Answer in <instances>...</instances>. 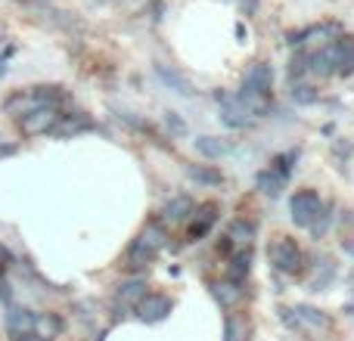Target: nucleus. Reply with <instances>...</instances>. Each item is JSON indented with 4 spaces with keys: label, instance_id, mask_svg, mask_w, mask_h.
I'll return each instance as SVG.
<instances>
[{
    "label": "nucleus",
    "instance_id": "nucleus-1",
    "mask_svg": "<svg viewBox=\"0 0 354 341\" xmlns=\"http://www.w3.org/2000/svg\"><path fill=\"white\" fill-rule=\"evenodd\" d=\"M165 242H168L165 226H162L159 220H149V224L140 230V236L131 242L128 257H124V267L128 270H147L149 264L159 257V251L165 249Z\"/></svg>",
    "mask_w": 354,
    "mask_h": 341
},
{
    "label": "nucleus",
    "instance_id": "nucleus-2",
    "mask_svg": "<svg viewBox=\"0 0 354 341\" xmlns=\"http://www.w3.org/2000/svg\"><path fill=\"white\" fill-rule=\"evenodd\" d=\"M268 261L277 273H286V276H299L301 270L308 267L305 261V251L301 245L295 242L292 236H274L268 242Z\"/></svg>",
    "mask_w": 354,
    "mask_h": 341
},
{
    "label": "nucleus",
    "instance_id": "nucleus-3",
    "mask_svg": "<svg viewBox=\"0 0 354 341\" xmlns=\"http://www.w3.org/2000/svg\"><path fill=\"white\" fill-rule=\"evenodd\" d=\"M324 199H320L314 189H299V193L289 199V214H292V224L301 230H311L317 224V217L324 214Z\"/></svg>",
    "mask_w": 354,
    "mask_h": 341
},
{
    "label": "nucleus",
    "instance_id": "nucleus-4",
    "mask_svg": "<svg viewBox=\"0 0 354 341\" xmlns=\"http://www.w3.org/2000/svg\"><path fill=\"white\" fill-rule=\"evenodd\" d=\"M59 121H62V115H59V109H56V106H41V109H35V112H28V115L19 118V134H22V137L53 134Z\"/></svg>",
    "mask_w": 354,
    "mask_h": 341
},
{
    "label": "nucleus",
    "instance_id": "nucleus-5",
    "mask_svg": "<svg viewBox=\"0 0 354 341\" xmlns=\"http://www.w3.org/2000/svg\"><path fill=\"white\" fill-rule=\"evenodd\" d=\"M252 245H255V224L239 217L227 226V236H224V242H221V249L236 255V251H252Z\"/></svg>",
    "mask_w": 354,
    "mask_h": 341
},
{
    "label": "nucleus",
    "instance_id": "nucleus-6",
    "mask_svg": "<svg viewBox=\"0 0 354 341\" xmlns=\"http://www.w3.org/2000/svg\"><path fill=\"white\" fill-rule=\"evenodd\" d=\"M171 307H174V301L168 298V295L149 292L147 298L134 307V313H137V320H143V323H162V320L171 313Z\"/></svg>",
    "mask_w": 354,
    "mask_h": 341
},
{
    "label": "nucleus",
    "instance_id": "nucleus-7",
    "mask_svg": "<svg viewBox=\"0 0 354 341\" xmlns=\"http://www.w3.org/2000/svg\"><path fill=\"white\" fill-rule=\"evenodd\" d=\"M214 220H218V205H202L196 208L193 214H189V220L183 226H187V242H199V239L208 236V230L214 226Z\"/></svg>",
    "mask_w": 354,
    "mask_h": 341
},
{
    "label": "nucleus",
    "instance_id": "nucleus-8",
    "mask_svg": "<svg viewBox=\"0 0 354 341\" xmlns=\"http://www.w3.org/2000/svg\"><path fill=\"white\" fill-rule=\"evenodd\" d=\"M208 289H212V298L218 301L224 311H236L239 301L245 298L243 282H233V280H214V282H208Z\"/></svg>",
    "mask_w": 354,
    "mask_h": 341
},
{
    "label": "nucleus",
    "instance_id": "nucleus-9",
    "mask_svg": "<svg viewBox=\"0 0 354 341\" xmlns=\"http://www.w3.org/2000/svg\"><path fill=\"white\" fill-rule=\"evenodd\" d=\"M270 87H274V68L268 66V62H255V66L245 68L243 75V84H239V90H258V93H270Z\"/></svg>",
    "mask_w": 354,
    "mask_h": 341
},
{
    "label": "nucleus",
    "instance_id": "nucleus-10",
    "mask_svg": "<svg viewBox=\"0 0 354 341\" xmlns=\"http://www.w3.org/2000/svg\"><path fill=\"white\" fill-rule=\"evenodd\" d=\"M292 311H295V323H299V329H308V332H330L333 329V320L326 317L324 311H317V307L299 304V307H292Z\"/></svg>",
    "mask_w": 354,
    "mask_h": 341
},
{
    "label": "nucleus",
    "instance_id": "nucleus-11",
    "mask_svg": "<svg viewBox=\"0 0 354 341\" xmlns=\"http://www.w3.org/2000/svg\"><path fill=\"white\" fill-rule=\"evenodd\" d=\"M6 329L16 341L35 335V313L25 311V307H10L6 311Z\"/></svg>",
    "mask_w": 354,
    "mask_h": 341
},
{
    "label": "nucleus",
    "instance_id": "nucleus-12",
    "mask_svg": "<svg viewBox=\"0 0 354 341\" xmlns=\"http://www.w3.org/2000/svg\"><path fill=\"white\" fill-rule=\"evenodd\" d=\"M147 295H149L147 282H143L140 276H134V280H124L122 286H118L115 298H118V304H122V307H128V311H134V307L140 304V301L147 298Z\"/></svg>",
    "mask_w": 354,
    "mask_h": 341
},
{
    "label": "nucleus",
    "instance_id": "nucleus-13",
    "mask_svg": "<svg viewBox=\"0 0 354 341\" xmlns=\"http://www.w3.org/2000/svg\"><path fill=\"white\" fill-rule=\"evenodd\" d=\"M193 211H196V205L189 195H174V199L162 208V220H165V224H187Z\"/></svg>",
    "mask_w": 354,
    "mask_h": 341
},
{
    "label": "nucleus",
    "instance_id": "nucleus-14",
    "mask_svg": "<svg viewBox=\"0 0 354 341\" xmlns=\"http://www.w3.org/2000/svg\"><path fill=\"white\" fill-rule=\"evenodd\" d=\"M252 338V323L249 317L243 313H227V323H224V341H249Z\"/></svg>",
    "mask_w": 354,
    "mask_h": 341
},
{
    "label": "nucleus",
    "instance_id": "nucleus-15",
    "mask_svg": "<svg viewBox=\"0 0 354 341\" xmlns=\"http://www.w3.org/2000/svg\"><path fill=\"white\" fill-rule=\"evenodd\" d=\"M230 149H233V143L221 140V137H199V140H196V153L205 155V159H224Z\"/></svg>",
    "mask_w": 354,
    "mask_h": 341
},
{
    "label": "nucleus",
    "instance_id": "nucleus-16",
    "mask_svg": "<svg viewBox=\"0 0 354 341\" xmlns=\"http://www.w3.org/2000/svg\"><path fill=\"white\" fill-rule=\"evenodd\" d=\"M255 186L261 189L264 195H280L283 186H286V177L277 174L274 168H264V170H258L255 174Z\"/></svg>",
    "mask_w": 354,
    "mask_h": 341
},
{
    "label": "nucleus",
    "instance_id": "nucleus-17",
    "mask_svg": "<svg viewBox=\"0 0 354 341\" xmlns=\"http://www.w3.org/2000/svg\"><path fill=\"white\" fill-rule=\"evenodd\" d=\"M62 332V320L56 313H35V338H56Z\"/></svg>",
    "mask_w": 354,
    "mask_h": 341
},
{
    "label": "nucleus",
    "instance_id": "nucleus-18",
    "mask_svg": "<svg viewBox=\"0 0 354 341\" xmlns=\"http://www.w3.org/2000/svg\"><path fill=\"white\" fill-rule=\"evenodd\" d=\"M156 75H159L162 81H165L168 87H171L174 93H180V97H193V84H189L187 78H183L180 72H174V68H168V66H156Z\"/></svg>",
    "mask_w": 354,
    "mask_h": 341
},
{
    "label": "nucleus",
    "instance_id": "nucleus-19",
    "mask_svg": "<svg viewBox=\"0 0 354 341\" xmlns=\"http://www.w3.org/2000/svg\"><path fill=\"white\" fill-rule=\"evenodd\" d=\"M187 177L196 183H202V186H221V183H224V174H221L214 165H189Z\"/></svg>",
    "mask_w": 354,
    "mask_h": 341
},
{
    "label": "nucleus",
    "instance_id": "nucleus-20",
    "mask_svg": "<svg viewBox=\"0 0 354 341\" xmlns=\"http://www.w3.org/2000/svg\"><path fill=\"white\" fill-rule=\"evenodd\" d=\"M252 273V251H236L230 255V267H227V280L243 282Z\"/></svg>",
    "mask_w": 354,
    "mask_h": 341
},
{
    "label": "nucleus",
    "instance_id": "nucleus-21",
    "mask_svg": "<svg viewBox=\"0 0 354 341\" xmlns=\"http://www.w3.org/2000/svg\"><path fill=\"white\" fill-rule=\"evenodd\" d=\"M87 128H91V121H87V118H81V115H62V121L56 124L53 134L66 137V134H78V130H87Z\"/></svg>",
    "mask_w": 354,
    "mask_h": 341
},
{
    "label": "nucleus",
    "instance_id": "nucleus-22",
    "mask_svg": "<svg viewBox=\"0 0 354 341\" xmlns=\"http://www.w3.org/2000/svg\"><path fill=\"white\" fill-rule=\"evenodd\" d=\"M295 99H299V103H317V90H314V87H299Z\"/></svg>",
    "mask_w": 354,
    "mask_h": 341
},
{
    "label": "nucleus",
    "instance_id": "nucleus-23",
    "mask_svg": "<svg viewBox=\"0 0 354 341\" xmlns=\"http://www.w3.org/2000/svg\"><path fill=\"white\" fill-rule=\"evenodd\" d=\"M165 124H168V128L174 130V134H187V124H183L180 118L174 115V112H165Z\"/></svg>",
    "mask_w": 354,
    "mask_h": 341
},
{
    "label": "nucleus",
    "instance_id": "nucleus-24",
    "mask_svg": "<svg viewBox=\"0 0 354 341\" xmlns=\"http://www.w3.org/2000/svg\"><path fill=\"white\" fill-rule=\"evenodd\" d=\"M0 301H3L6 307H12V289H10V282H6V276H0Z\"/></svg>",
    "mask_w": 354,
    "mask_h": 341
},
{
    "label": "nucleus",
    "instance_id": "nucleus-25",
    "mask_svg": "<svg viewBox=\"0 0 354 341\" xmlns=\"http://www.w3.org/2000/svg\"><path fill=\"white\" fill-rule=\"evenodd\" d=\"M10 37H6V31L3 28H0V56H3V53H10Z\"/></svg>",
    "mask_w": 354,
    "mask_h": 341
}]
</instances>
